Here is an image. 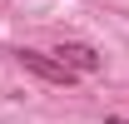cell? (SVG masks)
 <instances>
[{"label": "cell", "instance_id": "7a4b0ae2", "mask_svg": "<svg viewBox=\"0 0 129 124\" xmlns=\"http://www.w3.org/2000/svg\"><path fill=\"white\" fill-rule=\"evenodd\" d=\"M60 60L70 65L75 75H94V70H99V55L89 45H60Z\"/></svg>", "mask_w": 129, "mask_h": 124}, {"label": "cell", "instance_id": "6da1fadb", "mask_svg": "<svg viewBox=\"0 0 129 124\" xmlns=\"http://www.w3.org/2000/svg\"><path fill=\"white\" fill-rule=\"evenodd\" d=\"M15 60L30 70V75H40V79H50V84H70L75 79V70L60 60V55H40V50H15Z\"/></svg>", "mask_w": 129, "mask_h": 124}]
</instances>
